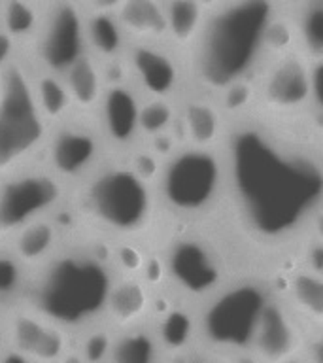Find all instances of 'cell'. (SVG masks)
<instances>
[{"mask_svg":"<svg viewBox=\"0 0 323 363\" xmlns=\"http://www.w3.org/2000/svg\"><path fill=\"white\" fill-rule=\"evenodd\" d=\"M223 163L232 218L249 237L280 244L319 220V147L288 130L246 127L231 136Z\"/></svg>","mask_w":323,"mask_h":363,"instance_id":"1","label":"cell"},{"mask_svg":"<svg viewBox=\"0 0 323 363\" xmlns=\"http://www.w3.org/2000/svg\"><path fill=\"white\" fill-rule=\"evenodd\" d=\"M113 261L89 248L59 250L25 282V306L68 333L101 323L113 284Z\"/></svg>","mask_w":323,"mask_h":363,"instance_id":"2","label":"cell"},{"mask_svg":"<svg viewBox=\"0 0 323 363\" xmlns=\"http://www.w3.org/2000/svg\"><path fill=\"white\" fill-rule=\"evenodd\" d=\"M274 16L271 2H237L215 6L198 36V78L221 91L232 82L248 79L249 70L265 53V33Z\"/></svg>","mask_w":323,"mask_h":363,"instance_id":"3","label":"cell"},{"mask_svg":"<svg viewBox=\"0 0 323 363\" xmlns=\"http://www.w3.org/2000/svg\"><path fill=\"white\" fill-rule=\"evenodd\" d=\"M155 186L142 180L125 159H104L76 184L74 210L102 235L140 237L149 231L157 210Z\"/></svg>","mask_w":323,"mask_h":363,"instance_id":"4","label":"cell"},{"mask_svg":"<svg viewBox=\"0 0 323 363\" xmlns=\"http://www.w3.org/2000/svg\"><path fill=\"white\" fill-rule=\"evenodd\" d=\"M50 127L42 118L33 78L16 61L0 72V176L30 163L44 150Z\"/></svg>","mask_w":323,"mask_h":363,"instance_id":"5","label":"cell"},{"mask_svg":"<svg viewBox=\"0 0 323 363\" xmlns=\"http://www.w3.org/2000/svg\"><path fill=\"white\" fill-rule=\"evenodd\" d=\"M272 295L257 280H237L214 294L197 318L200 346L217 356L249 352L255 328Z\"/></svg>","mask_w":323,"mask_h":363,"instance_id":"6","label":"cell"},{"mask_svg":"<svg viewBox=\"0 0 323 363\" xmlns=\"http://www.w3.org/2000/svg\"><path fill=\"white\" fill-rule=\"evenodd\" d=\"M225 191V163L215 150L180 147L163 164L157 182L161 201L180 218L210 214Z\"/></svg>","mask_w":323,"mask_h":363,"instance_id":"7","label":"cell"},{"mask_svg":"<svg viewBox=\"0 0 323 363\" xmlns=\"http://www.w3.org/2000/svg\"><path fill=\"white\" fill-rule=\"evenodd\" d=\"M68 199V186L44 164H25L0 176V244L19 229L55 214Z\"/></svg>","mask_w":323,"mask_h":363,"instance_id":"8","label":"cell"},{"mask_svg":"<svg viewBox=\"0 0 323 363\" xmlns=\"http://www.w3.org/2000/svg\"><path fill=\"white\" fill-rule=\"evenodd\" d=\"M164 272L176 291L191 299H210L227 277V261L212 235H186L170 240L163 257Z\"/></svg>","mask_w":323,"mask_h":363,"instance_id":"9","label":"cell"},{"mask_svg":"<svg viewBox=\"0 0 323 363\" xmlns=\"http://www.w3.org/2000/svg\"><path fill=\"white\" fill-rule=\"evenodd\" d=\"M104 161V135L93 116L70 113L50 127L44 167L68 187L87 178Z\"/></svg>","mask_w":323,"mask_h":363,"instance_id":"10","label":"cell"},{"mask_svg":"<svg viewBox=\"0 0 323 363\" xmlns=\"http://www.w3.org/2000/svg\"><path fill=\"white\" fill-rule=\"evenodd\" d=\"M36 55L45 72L62 76L79 57L87 53L85 10L76 2L50 6L36 30Z\"/></svg>","mask_w":323,"mask_h":363,"instance_id":"11","label":"cell"},{"mask_svg":"<svg viewBox=\"0 0 323 363\" xmlns=\"http://www.w3.org/2000/svg\"><path fill=\"white\" fill-rule=\"evenodd\" d=\"M4 345L33 363H59L72 350L68 331L25 305L4 314Z\"/></svg>","mask_w":323,"mask_h":363,"instance_id":"12","label":"cell"},{"mask_svg":"<svg viewBox=\"0 0 323 363\" xmlns=\"http://www.w3.org/2000/svg\"><path fill=\"white\" fill-rule=\"evenodd\" d=\"M255 95L272 116L305 112L312 104L310 61L299 51L274 59Z\"/></svg>","mask_w":323,"mask_h":363,"instance_id":"13","label":"cell"},{"mask_svg":"<svg viewBox=\"0 0 323 363\" xmlns=\"http://www.w3.org/2000/svg\"><path fill=\"white\" fill-rule=\"evenodd\" d=\"M306 337L293 312L271 297L255 328L249 354L259 363H288L305 354Z\"/></svg>","mask_w":323,"mask_h":363,"instance_id":"14","label":"cell"},{"mask_svg":"<svg viewBox=\"0 0 323 363\" xmlns=\"http://www.w3.org/2000/svg\"><path fill=\"white\" fill-rule=\"evenodd\" d=\"M101 130L104 140L119 150H129L138 140L140 101L127 84L110 85L101 101Z\"/></svg>","mask_w":323,"mask_h":363,"instance_id":"15","label":"cell"},{"mask_svg":"<svg viewBox=\"0 0 323 363\" xmlns=\"http://www.w3.org/2000/svg\"><path fill=\"white\" fill-rule=\"evenodd\" d=\"M152 312V294L144 280L132 277L115 278L108 291L102 322L113 333L147 323Z\"/></svg>","mask_w":323,"mask_h":363,"instance_id":"16","label":"cell"},{"mask_svg":"<svg viewBox=\"0 0 323 363\" xmlns=\"http://www.w3.org/2000/svg\"><path fill=\"white\" fill-rule=\"evenodd\" d=\"M129 65L142 89L153 99H169L174 95L180 82V70L166 51L140 42L130 48Z\"/></svg>","mask_w":323,"mask_h":363,"instance_id":"17","label":"cell"},{"mask_svg":"<svg viewBox=\"0 0 323 363\" xmlns=\"http://www.w3.org/2000/svg\"><path fill=\"white\" fill-rule=\"evenodd\" d=\"M8 244L11 257L25 271L33 272L61 250V229L51 214L19 229Z\"/></svg>","mask_w":323,"mask_h":363,"instance_id":"18","label":"cell"},{"mask_svg":"<svg viewBox=\"0 0 323 363\" xmlns=\"http://www.w3.org/2000/svg\"><path fill=\"white\" fill-rule=\"evenodd\" d=\"M70 96L72 110L79 116H95L106 91L101 65L91 53H85L61 76Z\"/></svg>","mask_w":323,"mask_h":363,"instance_id":"19","label":"cell"},{"mask_svg":"<svg viewBox=\"0 0 323 363\" xmlns=\"http://www.w3.org/2000/svg\"><path fill=\"white\" fill-rule=\"evenodd\" d=\"M125 36H135L142 44H152L169 36L164 6L153 0H127L115 11Z\"/></svg>","mask_w":323,"mask_h":363,"instance_id":"20","label":"cell"},{"mask_svg":"<svg viewBox=\"0 0 323 363\" xmlns=\"http://www.w3.org/2000/svg\"><path fill=\"white\" fill-rule=\"evenodd\" d=\"M181 125L183 136L189 142L187 147L195 150H215L225 130L220 106L206 99H191L186 102Z\"/></svg>","mask_w":323,"mask_h":363,"instance_id":"21","label":"cell"},{"mask_svg":"<svg viewBox=\"0 0 323 363\" xmlns=\"http://www.w3.org/2000/svg\"><path fill=\"white\" fill-rule=\"evenodd\" d=\"M157 337L164 356H180L189 350L193 339L197 337V318H193L189 308L183 305H166L149 325Z\"/></svg>","mask_w":323,"mask_h":363,"instance_id":"22","label":"cell"},{"mask_svg":"<svg viewBox=\"0 0 323 363\" xmlns=\"http://www.w3.org/2000/svg\"><path fill=\"white\" fill-rule=\"evenodd\" d=\"M164 354L149 323L113 335L106 363H163Z\"/></svg>","mask_w":323,"mask_h":363,"instance_id":"23","label":"cell"},{"mask_svg":"<svg viewBox=\"0 0 323 363\" xmlns=\"http://www.w3.org/2000/svg\"><path fill=\"white\" fill-rule=\"evenodd\" d=\"M289 311L297 320H305L308 328L316 331L323 323V280L308 271H297L289 278Z\"/></svg>","mask_w":323,"mask_h":363,"instance_id":"24","label":"cell"},{"mask_svg":"<svg viewBox=\"0 0 323 363\" xmlns=\"http://www.w3.org/2000/svg\"><path fill=\"white\" fill-rule=\"evenodd\" d=\"M169 36L180 48H193L198 42L206 21V6L195 0H174L164 4Z\"/></svg>","mask_w":323,"mask_h":363,"instance_id":"25","label":"cell"},{"mask_svg":"<svg viewBox=\"0 0 323 363\" xmlns=\"http://www.w3.org/2000/svg\"><path fill=\"white\" fill-rule=\"evenodd\" d=\"M85 40L91 45L96 61H119L125 51V34L119 27L115 13H87L85 16Z\"/></svg>","mask_w":323,"mask_h":363,"instance_id":"26","label":"cell"},{"mask_svg":"<svg viewBox=\"0 0 323 363\" xmlns=\"http://www.w3.org/2000/svg\"><path fill=\"white\" fill-rule=\"evenodd\" d=\"M33 85L36 106H38L47 127L61 123L62 119L72 113L70 96H68V91L61 76H55V74L44 70L36 78H33Z\"/></svg>","mask_w":323,"mask_h":363,"instance_id":"27","label":"cell"},{"mask_svg":"<svg viewBox=\"0 0 323 363\" xmlns=\"http://www.w3.org/2000/svg\"><path fill=\"white\" fill-rule=\"evenodd\" d=\"M297 36L305 48L302 55L308 61H323V2H310L300 11L295 25Z\"/></svg>","mask_w":323,"mask_h":363,"instance_id":"28","label":"cell"},{"mask_svg":"<svg viewBox=\"0 0 323 363\" xmlns=\"http://www.w3.org/2000/svg\"><path fill=\"white\" fill-rule=\"evenodd\" d=\"M42 21V13L36 4L30 2H6L2 8V30L13 40L30 38L36 34Z\"/></svg>","mask_w":323,"mask_h":363,"instance_id":"29","label":"cell"},{"mask_svg":"<svg viewBox=\"0 0 323 363\" xmlns=\"http://www.w3.org/2000/svg\"><path fill=\"white\" fill-rule=\"evenodd\" d=\"M176 121L174 104L169 99H152V101L140 104L138 113V135L144 138L163 135L172 129Z\"/></svg>","mask_w":323,"mask_h":363,"instance_id":"30","label":"cell"},{"mask_svg":"<svg viewBox=\"0 0 323 363\" xmlns=\"http://www.w3.org/2000/svg\"><path fill=\"white\" fill-rule=\"evenodd\" d=\"M113 331L104 323H96L81 333V342L76 350L81 354L87 363H106L110 348H112Z\"/></svg>","mask_w":323,"mask_h":363,"instance_id":"31","label":"cell"},{"mask_svg":"<svg viewBox=\"0 0 323 363\" xmlns=\"http://www.w3.org/2000/svg\"><path fill=\"white\" fill-rule=\"evenodd\" d=\"M27 282V271L10 255V252L0 254V306L4 308L6 301L23 297Z\"/></svg>","mask_w":323,"mask_h":363,"instance_id":"32","label":"cell"},{"mask_svg":"<svg viewBox=\"0 0 323 363\" xmlns=\"http://www.w3.org/2000/svg\"><path fill=\"white\" fill-rule=\"evenodd\" d=\"M220 93L221 108H223L225 112L231 113H242L255 99L254 85H251V82H248V79L232 82V84H229L227 87H223Z\"/></svg>","mask_w":323,"mask_h":363,"instance_id":"33","label":"cell"},{"mask_svg":"<svg viewBox=\"0 0 323 363\" xmlns=\"http://www.w3.org/2000/svg\"><path fill=\"white\" fill-rule=\"evenodd\" d=\"M310 91L312 106L317 113L323 110V61H310Z\"/></svg>","mask_w":323,"mask_h":363,"instance_id":"34","label":"cell"},{"mask_svg":"<svg viewBox=\"0 0 323 363\" xmlns=\"http://www.w3.org/2000/svg\"><path fill=\"white\" fill-rule=\"evenodd\" d=\"M306 269L305 271L312 272L322 277L323 272V246H322V237H310V242L306 246Z\"/></svg>","mask_w":323,"mask_h":363,"instance_id":"35","label":"cell"},{"mask_svg":"<svg viewBox=\"0 0 323 363\" xmlns=\"http://www.w3.org/2000/svg\"><path fill=\"white\" fill-rule=\"evenodd\" d=\"M174 363H223V357L210 352L204 346H191L189 350H186L180 356L172 357Z\"/></svg>","mask_w":323,"mask_h":363,"instance_id":"36","label":"cell"},{"mask_svg":"<svg viewBox=\"0 0 323 363\" xmlns=\"http://www.w3.org/2000/svg\"><path fill=\"white\" fill-rule=\"evenodd\" d=\"M13 53H16V40L0 28V72L4 70L10 62H13Z\"/></svg>","mask_w":323,"mask_h":363,"instance_id":"37","label":"cell"},{"mask_svg":"<svg viewBox=\"0 0 323 363\" xmlns=\"http://www.w3.org/2000/svg\"><path fill=\"white\" fill-rule=\"evenodd\" d=\"M0 363H33L30 359H27L21 354H17L16 350H11L8 346H2V350H0Z\"/></svg>","mask_w":323,"mask_h":363,"instance_id":"38","label":"cell"},{"mask_svg":"<svg viewBox=\"0 0 323 363\" xmlns=\"http://www.w3.org/2000/svg\"><path fill=\"white\" fill-rule=\"evenodd\" d=\"M59 363H87V362H85L84 357H81V354H79V352L76 350V348H72V350L68 352L67 356L62 357V359Z\"/></svg>","mask_w":323,"mask_h":363,"instance_id":"39","label":"cell"},{"mask_svg":"<svg viewBox=\"0 0 323 363\" xmlns=\"http://www.w3.org/2000/svg\"><path fill=\"white\" fill-rule=\"evenodd\" d=\"M4 314L6 311L0 306V350H2V346H4Z\"/></svg>","mask_w":323,"mask_h":363,"instance_id":"40","label":"cell"}]
</instances>
